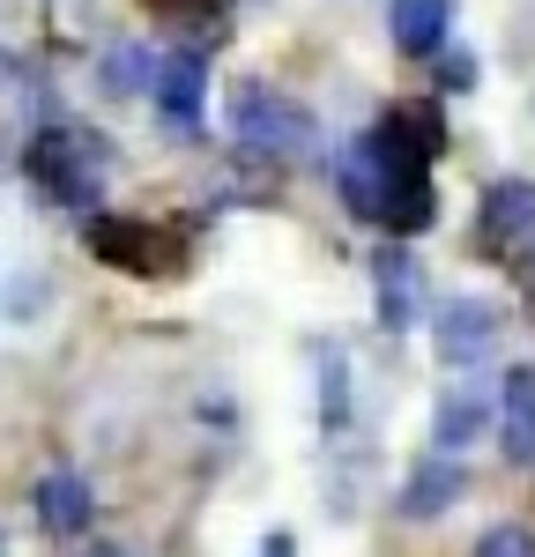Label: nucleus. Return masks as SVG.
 I'll return each mask as SVG.
<instances>
[{"label":"nucleus","instance_id":"obj_1","mask_svg":"<svg viewBox=\"0 0 535 557\" xmlns=\"http://www.w3.org/2000/svg\"><path fill=\"white\" fill-rule=\"evenodd\" d=\"M104 141H89V134L75 127H45L38 141H30V157H23V172H30V186H45L52 201H67V209H97V157Z\"/></svg>","mask_w":535,"mask_h":557},{"label":"nucleus","instance_id":"obj_2","mask_svg":"<svg viewBox=\"0 0 535 557\" xmlns=\"http://www.w3.org/2000/svg\"><path fill=\"white\" fill-rule=\"evenodd\" d=\"M231 127H238L246 149H268V157H290V149H312V141H320L306 104H290V97H275V89H261V83L231 89Z\"/></svg>","mask_w":535,"mask_h":557},{"label":"nucleus","instance_id":"obj_3","mask_svg":"<svg viewBox=\"0 0 535 557\" xmlns=\"http://www.w3.org/2000/svg\"><path fill=\"white\" fill-rule=\"evenodd\" d=\"M83 246L104 268H120V275H172L178 268V246L157 231V223H141V215H89L83 223Z\"/></svg>","mask_w":535,"mask_h":557},{"label":"nucleus","instance_id":"obj_4","mask_svg":"<svg viewBox=\"0 0 535 557\" xmlns=\"http://www.w3.org/2000/svg\"><path fill=\"white\" fill-rule=\"evenodd\" d=\"M372 149H380L387 172H432V157L446 149V127L432 104H395L380 120V134H372Z\"/></svg>","mask_w":535,"mask_h":557},{"label":"nucleus","instance_id":"obj_5","mask_svg":"<svg viewBox=\"0 0 535 557\" xmlns=\"http://www.w3.org/2000/svg\"><path fill=\"white\" fill-rule=\"evenodd\" d=\"M490 349H498V305L490 298L439 305V357L446 364H484Z\"/></svg>","mask_w":535,"mask_h":557},{"label":"nucleus","instance_id":"obj_6","mask_svg":"<svg viewBox=\"0 0 535 557\" xmlns=\"http://www.w3.org/2000/svg\"><path fill=\"white\" fill-rule=\"evenodd\" d=\"M372 290H380V327L401 335L416 320V260L401 253V246H380L372 253Z\"/></svg>","mask_w":535,"mask_h":557},{"label":"nucleus","instance_id":"obj_7","mask_svg":"<svg viewBox=\"0 0 535 557\" xmlns=\"http://www.w3.org/2000/svg\"><path fill=\"white\" fill-rule=\"evenodd\" d=\"M432 172H387V194H380V223L395 231V238H416V231H432Z\"/></svg>","mask_w":535,"mask_h":557},{"label":"nucleus","instance_id":"obj_8","mask_svg":"<svg viewBox=\"0 0 535 557\" xmlns=\"http://www.w3.org/2000/svg\"><path fill=\"white\" fill-rule=\"evenodd\" d=\"M149 89H157V104L172 112L178 127H201V89H209V75H201V60H194V52H164Z\"/></svg>","mask_w":535,"mask_h":557},{"label":"nucleus","instance_id":"obj_9","mask_svg":"<svg viewBox=\"0 0 535 557\" xmlns=\"http://www.w3.org/2000/svg\"><path fill=\"white\" fill-rule=\"evenodd\" d=\"M89 513H97V498H89V483L75 469H52L38 483V520L52 528V535H83Z\"/></svg>","mask_w":535,"mask_h":557},{"label":"nucleus","instance_id":"obj_10","mask_svg":"<svg viewBox=\"0 0 535 557\" xmlns=\"http://www.w3.org/2000/svg\"><path fill=\"white\" fill-rule=\"evenodd\" d=\"M461 491H469L461 461H453V454H439V461H424V469L401 483V513H409V520H432V513H446Z\"/></svg>","mask_w":535,"mask_h":557},{"label":"nucleus","instance_id":"obj_11","mask_svg":"<svg viewBox=\"0 0 535 557\" xmlns=\"http://www.w3.org/2000/svg\"><path fill=\"white\" fill-rule=\"evenodd\" d=\"M387 30L401 52H439V38L453 30V0H387Z\"/></svg>","mask_w":535,"mask_h":557},{"label":"nucleus","instance_id":"obj_12","mask_svg":"<svg viewBox=\"0 0 535 557\" xmlns=\"http://www.w3.org/2000/svg\"><path fill=\"white\" fill-rule=\"evenodd\" d=\"M528 231H535V186H521V178L490 186L484 194V246H513Z\"/></svg>","mask_w":535,"mask_h":557},{"label":"nucleus","instance_id":"obj_13","mask_svg":"<svg viewBox=\"0 0 535 557\" xmlns=\"http://www.w3.org/2000/svg\"><path fill=\"white\" fill-rule=\"evenodd\" d=\"M498 438H506V461H521V469L535 461V372L506 380V424H498Z\"/></svg>","mask_w":535,"mask_h":557},{"label":"nucleus","instance_id":"obj_14","mask_svg":"<svg viewBox=\"0 0 535 557\" xmlns=\"http://www.w3.org/2000/svg\"><path fill=\"white\" fill-rule=\"evenodd\" d=\"M476 431H484V394L476 386H453L439 401V417H432V446L439 454H461V446H476Z\"/></svg>","mask_w":535,"mask_h":557},{"label":"nucleus","instance_id":"obj_15","mask_svg":"<svg viewBox=\"0 0 535 557\" xmlns=\"http://www.w3.org/2000/svg\"><path fill=\"white\" fill-rule=\"evenodd\" d=\"M476 557H535V535L528 528H513V520H498L476 535Z\"/></svg>","mask_w":535,"mask_h":557},{"label":"nucleus","instance_id":"obj_16","mask_svg":"<svg viewBox=\"0 0 535 557\" xmlns=\"http://www.w3.org/2000/svg\"><path fill=\"white\" fill-rule=\"evenodd\" d=\"M343 409H350V394H343V357H327V394H320V417H327V424H343Z\"/></svg>","mask_w":535,"mask_h":557},{"label":"nucleus","instance_id":"obj_17","mask_svg":"<svg viewBox=\"0 0 535 557\" xmlns=\"http://www.w3.org/2000/svg\"><path fill=\"white\" fill-rule=\"evenodd\" d=\"M439 83L446 89H469V83H476V60H469V52H446V60H439Z\"/></svg>","mask_w":535,"mask_h":557},{"label":"nucleus","instance_id":"obj_18","mask_svg":"<svg viewBox=\"0 0 535 557\" xmlns=\"http://www.w3.org/2000/svg\"><path fill=\"white\" fill-rule=\"evenodd\" d=\"M149 8H164V15H209L216 0H149Z\"/></svg>","mask_w":535,"mask_h":557},{"label":"nucleus","instance_id":"obj_19","mask_svg":"<svg viewBox=\"0 0 535 557\" xmlns=\"http://www.w3.org/2000/svg\"><path fill=\"white\" fill-rule=\"evenodd\" d=\"M261 557H298V543H290V535H268V543H261Z\"/></svg>","mask_w":535,"mask_h":557},{"label":"nucleus","instance_id":"obj_20","mask_svg":"<svg viewBox=\"0 0 535 557\" xmlns=\"http://www.w3.org/2000/svg\"><path fill=\"white\" fill-rule=\"evenodd\" d=\"M89 557H127V550H89Z\"/></svg>","mask_w":535,"mask_h":557}]
</instances>
